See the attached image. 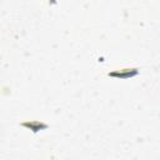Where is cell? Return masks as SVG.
<instances>
[{"mask_svg":"<svg viewBox=\"0 0 160 160\" xmlns=\"http://www.w3.org/2000/svg\"><path fill=\"white\" fill-rule=\"evenodd\" d=\"M139 72H140L139 68H122V69H116V70L109 71L108 76L120 79V80H126V79H131V78L139 75Z\"/></svg>","mask_w":160,"mask_h":160,"instance_id":"obj_1","label":"cell"},{"mask_svg":"<svg viewBox=\"0 0 160 160\" xmlns=\"http://www.w3.org/2000/svg\"><path fill=\"white\" fill-rule=\"evenodd\" d=\"M20 125L31 130L32 134H38L40 130H46L49 128V125L46 122L40 121V120H26V121H22Z\"/></svg>","mask_w":160,"mask_h":160,"instance_id":"obj_2","label":"cell"}]
</instances>
